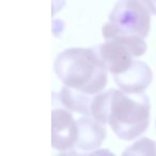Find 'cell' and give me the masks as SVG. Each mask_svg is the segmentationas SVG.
Returning a JSON list of instances; mask_svg holds the SVG:
<instances>
[{
	"label": "cell",
	"mask_w": 156,
	"mask_h": 156,
	"mask_svg": "<svg viewBox=\"0 0 156 156\" xmlns=\"http://www.w3.org/2000/svg\"><path fill=\"white\" fill-rule=\"evenodd\" d=\"M150 109V100L145 94L111 89L93 96L91 117L104 125L109 124L117 137L129 141L147 129Z\"/></svg>",
	"instance_id": "1"
},
{
	"label": "cell",
	"mask_w": 156,
	"mask_h": 156,
	"mask_svg": "<svg viewBox=\"0 0 156 156\" xmlns=\"http://www.w3.org/2000/svg\"><path fill=\"white\" fill-rule=\"evenodd\" d=\"M54 69L65 87L89 95L103 92L108 81V69L93 48H69L55 60Z\"/></svg>",
	"instance_id": "2"
},
{
	"label": "cell",
	"mask_w": 156,
	"mask_h": 156,
	"mask_svg": "<svg viewBox=\"0 0 156 156\" xmlns=\"http://www.w3.org/2000/svg\"><path fill=\"white\" fill-rule=\"evenodd\" d=\"M150 28L151 13L139 0H119L103 26L102 33L105 40L117 37L145 39Z\"/></svg>",
	"instance_id": "3"
},
{
	"label": "cell",
	"mask_w": 156,
	"mask_h": 156,
	"mask_svg": "<svg viewBox=\"0 0 156 156\" xmlns=\"http://www.w3.org/2000/svg\"><path fill=\"white\" fill-rule=\"evenodd\" d=\"M113 76L126 71L138 57L145 54L147 45L138 37H117L92 47Z\"/></svg>",
	"instance_id": "4"
},
{
	"label": "cell",
	"mask_w": 156,
	"mask_h": 156,
	"mask_svg": "<svg viewBox=\"0 0 156 156\" xmlns=\"http://www.w3.org/2000/svg\"><path fill=\"white\" fill-rule=\"evenodd\" d=\"M78 138L77 121L71 111L56 108L51 111V147L58 152L75 150Z\"/></svg>",
	"instance_id": "5"
},
{
	"label": "cell",
	"mask_w": 156,
	"mask_h": 156,
	"mask_svg": "<svg viewBox=\"0 0 156 156\" xmlns=\"http://www.w3.org/2000/svg\"><path fill=\"white\" fill-rule=\"evenodd\" d=\"M153 73L147 63L135 60L126 71L113 76L115 83L125 93L138 94L147 89L152 83Z\"/></svg>",
	"instance_id": "6"
},
{
	"label": "cell",
	"mask_w": 156,
	"mask_h": 156,
	"mask_svg": "<svg viewBox=\"0 0 156 156\" xmlns=\"http://www.w3.org/2000/svg\"><path fill=\"white\" fill-rule=\"evenodd\" d=\"M78 138L75 150L81 153L98 150L105 140L106 128L105 125L91 115H83L77 120Z\"/></svg>",
	"instance_id": "7"
},
{
	"label": "cell",
	"mask_w": 156,
	"mask_h": 156,
	"mask_svg": "<svg viewBox=\"0 0 156 156\" xmlns=\"http://www.w3.org/2000/svg\"><path fill=\"white\" fill-rule=\"evenodd\" d=\"M93 96L94 95H89L64 86L59 93L58 98L62 105V108L83 115H91V104Z\"/></svg>",
	"instance_id": "8"
},
{
	"label": "cell",
	"mask_w": 156,
	"mask_h": 156,
	"mask_svg": "<svg viewBox=\"0 0 156 156\" xmlns=\"http://www.w3.org/2000/svg\"><path fill=\"white\" fill-rule=\"evenodd\" d=\"M121 156H156V142L149 138H140L126 147Z\"/></svg>",
	"instance_id": "9"
},
{
	"label": "cell",
	"mask_w": 156,
	"mask_h": 156,
	"mask_svg": "<svg viewBox=\"0 0 156 156\" xmlns=\"http://www.w3.org/2000/svg\"><path fill=\"white\" fill-rule=\"evenodd\" d=\"M80 156H115L111 151L108 149H98L94 151L88 152V153H83Z\"/></svg>",
	"instance_id": "10"
},
{
	"label": "cell",
	"mask_w": 156,
	"mask_h": 156,
	"mask_svg": "<svg viewBox=\"0 0 156 156\" xmlns=\"http://www.w3.org/2000/svg\"><path fill=\"white\" fill-rule=\"evenodd\" d=\"M152 15H156V0H139Z\"/></svg>",
	"instance_id": "11"
},
{
	"label": "cell",
	"mask_w": 156,
	"mask_h": 156,
	"mask_svg": "<svg viewBox=\"0 0 156 156\" xmlns=\"http://www.w3.org/2000/svg\"><path fill=\"white\" fill-rule=\"evenodd\" d=\"M54 1V3H52V15H55V14L57 13V12L61 11V9H62V7L64 5V0H52Z\"/></svg>",
	"instance_id": "12"
}]
</instances>
